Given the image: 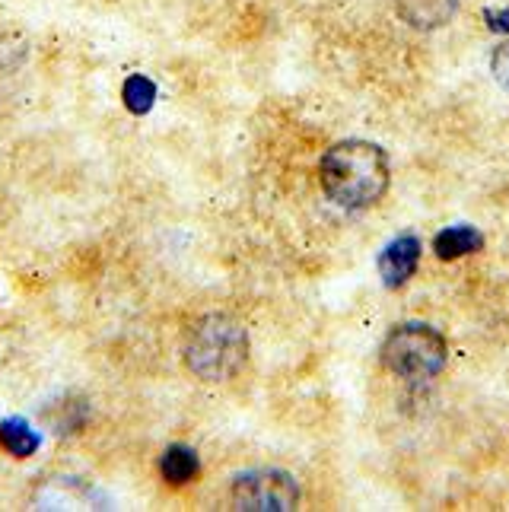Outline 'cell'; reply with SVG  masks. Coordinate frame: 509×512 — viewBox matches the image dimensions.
I'll use <instances>...</instances> for the list:
<instances>
[{
  "label": "cell",
  "mask_w": 509,
  "mask_h": 512,
  "mask_svg": "<svg viewBox=\"0 0 509 512\" xmlns=\"http://www.w3.org/2000/svg\"><path fill=\"white\" fill-rule=\"evenodd\" d=\"M319 179L331 201L347 210L373 207L389 188V156L370 140H341L325 150Z\"/></svg>",
  "instance_id": "1"
},
{
  "label": "cell",
  "mask_w": 509,
  "mask_h": 512,
  "mask_svg": "<svg viewBox=\"0 0 509 512\" xmlns=\"http://www.w3.org/2000/svg\"><path fill=\"white\" fill-rule=\"evenodd\" d=\"M249 360V334L230 315H204L188 328L185 366L204 382L233 379Z\"/></svg>",
  "instance_id": "2"
},
{
  "label": "cell",
  "mask_w": 509,
  "mask_h": 512,
  "mask_svg": "<svg viewBox=\"0 0 509 512\" xmlns=\"http://www.w3.org/2000/svg\"><path fill=\"white\" fill-rule=\"evenodd\" d=\"M160 471H163V478L175 487H182L188 481H195L198 478V471H201V462H198V455L195 449H188V446H169L160 458Z\"/></svg>",
  "instance_id": "8"
},
{
  "label": "cell",
  "mask_w": 509,
  "mask_h": 512,
  "mask_svg": "<svg viewBox=\"0 0 509 512\" xmlns=\"http://www.w3.org/2000/svg\"><path fill=\"white\" fill-rule=\"evenodd\" d=\"M481 245H484V236L475 226H449V229H443V233H436L433 252L443 261H455V258H465L471 252H481Z\"/></svg>",
  "instance_id": "7"
},
{
  "label": "cell",
  "mask_w": 509,
  "mask_h": 512,
  "mask_svg": "<svg viewBox=\"0 0 509 512\" xmlns=\"http://www.w3.org/2000/svg\"><path fill=\"white\" fill-rule=\"evenodd\" d=\"M0 443L7 446V452H13L16 458H29L35 449H39V436L32 433V427L26 420L13 417L0 423Z\"/></svg>",
  "instance_id": "9"
},
{
  "label": "cell",
  "mask_w": 509,
  "mask_h": 512,
  "mask_svg": "<svg viewBox=\"0 0 509 512\" xmlns=\"http://www.w3.org/2000/svg\"><path fill=\"white\" fill-rule=\"evenodd\" d=\"M233 506L242 512H290L300 503V487L287 471H249L233 481Z\"/></svg>",
  "instance_id": "4"
},
{
  "label": "cell",
  "mask_w": 509,
  "mask_h": 512,
  "mask_svg": "<svg viewBox=\"0 0 509 512\" xmlns=\"http://www.w3.org/2000/svg\"><path fill=\"white\" fill-rule=\"evenodd\" d=\"M446 360H449L446 338L424 322L398 325L382 341V366L392 376L408 382H427L433 376H440Z\"/></svg>",
  "instance_id": "3"
},
{
  "label": "cell",
  "mask_w": 509,
  "mask_h": 512,
  "mask_svg": "<svg viewBox=\"0 0 509 512\" xmlns=\"http://www.w3.org/2000/svg\"><path fill=\"white\" fill-rule=\"evenodd\" d=\"M459 7V0H398L401 20L414 29H436L449 23V16Z\"/></svg>",
  "instance_id": "6"
},
{
  "label": "cell",
  "mask_w": 509,
  "mask_h": 512,
  "mask_svg": "<svg viewBox=\"0 0 509 512\" xmlns=\"http://www.w3.org/2000/svg\"><path fill=\"white\" fill-rule=\"evenodd\" d=\"M417 261H420V239L417 236H398L382 249L379 255V274H382V284L395 290L401 284H408V277L417 271Z\"/></svg>",
  "instance_id": "5"
},
{
  "label": "cell",
  "mask_w": 509,
  "mask_h": 512,
  "mask_svg": "<svg viewBox=\"0 0 509 512\" xmlns=\"http://www.w3.org/2000/svg\"><path fill=\"white\" fill-rule=\"evenodd\" d=\"M490 70H494L497 83H503L509 90V39L494 48V55H490Z\"/></svg>",
  "instance_id": "11"
},
{
  "label": "cell",
  "mask_w": 509,
  "mask_h": 512,
  "mask_svg": "<svg viewBox=\"0 0 509 512\" xmlns=\"http://www.w3.org/2000/svg\"><path fill=\"white\" fill-rule=\"evenodd\" d=\"M121 99H125L128 112L134 115H147L153 109L156 102V83L144 74H134L125 80V86H121Z\"/></svg>",
  "instance_id": "10"
}]
</instances>
